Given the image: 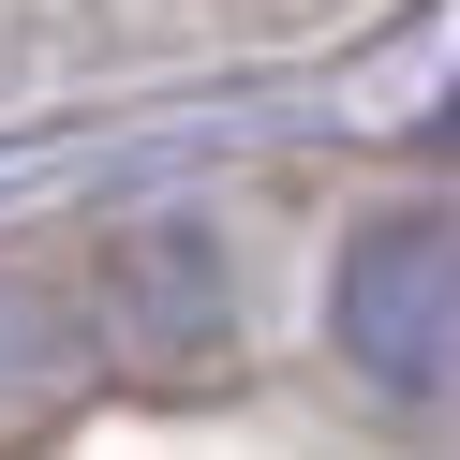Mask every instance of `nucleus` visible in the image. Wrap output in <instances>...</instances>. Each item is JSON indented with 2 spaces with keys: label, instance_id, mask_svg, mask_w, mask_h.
<instances>
[{
  "label": "nucleus",
  "instance_id": "f257e3e1",
  "mask_svg": "<svg viewBox=\"0 0 460 460\" xmlns=\"http://www.w3.org/2000/svg\"><path fill=\"white\" fill-rule=\"evenodd\" d=\"M341 341H357L371 386L446 401L460 386V238L446 223H371L341 252Z\"/></svg>",
  "mask_w": 460,
  "mask_h": 460
}]
</instances>
